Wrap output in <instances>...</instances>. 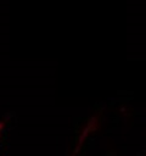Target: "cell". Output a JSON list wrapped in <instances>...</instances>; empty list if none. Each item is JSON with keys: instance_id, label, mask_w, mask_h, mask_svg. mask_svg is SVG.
<instances>
[{"instance_id": "1", "label": "cell", "mask_w": 146, "mask_h": 156, "mask_svg": "<svg viewBox=\"0 0 146 156\" xmlns=\"http://www.w3.org/2000/svg\"><path fill=\"white\" fill-rule=\"evenodd\" d=\"M0 129H1V124H0Z\"/></svg>"}]
</instances>
